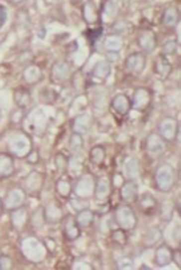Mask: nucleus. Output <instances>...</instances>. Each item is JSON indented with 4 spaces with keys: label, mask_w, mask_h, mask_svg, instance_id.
I'll use <instances>...</instances> for the list:
<instances>
[{
    "label": "nucleus",
    "mask_w": 181,
    "mask_h": 270,
    "mask_svg": "<svg viewBox=\"0 0 181 270\" xmlns=\"http://www.w3.org/2000/svg\"><path fill=\"white\" fill-rule=\"evenodd\" d=\"M116 267H117V269H120V270L131 269V267H133V258H128V256L120 258V260L117 261V264H116Z\"/></svg>",
    "instance_id": "obj_46"
},
{
    "label": "nucleus",
    "mask_w": 181,
    "mask_h": 270,
    "mask_svg": "<svg viewBox=\"0 0 181 270\" xmlns=\"http://www.w3.org/2000/svg\"><path fill=\"white\" fill-rule=\"evenodd\" d=\"M109 74H111V66H109V63L108 61H98L95 66H94V69H92V72H90V82L92 83H98V85H101V83H105L106 80H108V77H109Z\"/></svg>",
    "instance_id": "obj_22"
},
{
    "label": "nucleus",
    "mask_w": 181,
    "mask_h": 270,
    "mask_svg": "<svg viewBox=\"0 0 181 270\" xmlns=\"http://www.w3.org/2000/svg\"><path fill=\"white\" fill-rule=\"evenodd\" d=\"M174 263V250L167 244H161L155 250V266L156 267H166Z\"/></svg>",
    "instance_id": "obj_21"
},
{
    "label": "nucleus",
    "mask_w": 181,
    "mask_h": 270,
    "mask_svg": "<svg viewBox=\"0 0 181 270\" xmlns=\"http://www.w3.org/2000/svg\"><path fill=\"white\" fill-rule=\"evenodd\" d=\"M103 47L108 53H119L123 47V39L119 35H109L103 41Z\"/></svg>",
    "instance_id": "obj_33"
},
{
    "label": "nucleus",
    "mask_w": 181,
    "mask_h": 270,
    "mask_svg": "<svg viewBox=\"0 0 181 270\" xmlns=\"http://www.w3.org/2000/svg\"><path fill=\"white\" fill-rule=\"evenodd\" d=\"M152 97H153V94L149 88H138L131 97V106L134 109L145 111L152 103Z\"/></svg>",
    "instance_id": "obj_13"
},
{
    "label": "nucleus",
    "mask_w": 181,
    "mask_h": 270,
    "mask_svg": "<svg viewBox=\"0 0 181 270\" xmlns=\"http://www.w3.org/2000/svg\"><path fill=\"white\" fill-rule=\"evenodd\" d=\"M145 150L150 158H160L166 152V141L158 133H150L145 141Z\"/></svg>",
    "instance_id": "obj_9"
},
{
    "label": "nucleus",
    "mask_w": 181,
    "mask_h": 270,
    "mask_svg": "<svg viewBox=\"0 0 181 270\" xmlns=\"http://www.w3.org/2000/svg\"><path fill=\"white\" fill-rule=\"evenodd\" d=\"M123 175L127 177V180H136L139 177V163L134 158H130L125 161L123 166Z\"/></svg>",
    "instance_id": "obj_38"
},
{
    "label": "nucleus",
    "mask_w": 181,
    "mask_h": 270,
    "mask_svg": "<svg viewBox=\"0 0 181 270\" xmlns=\"http://www.w3.org/2000/svg\"><path fill=\"white\" fill-rule=\"evenodd\" d=\"M9 219H11V225H13V228L16 231H22L30 223L28 209L25 206H20L17 209L9 211Z\"/></svg>",
    "instance_id": "obj_15"
},
{
    "label": "nucleus",
    "mask_w": 181,
    "mask_h": 270,
    "mask_svg": "<svg viewBox=\"0 0 181 270\" xmlns=\"http://www.w3.org/2000/svg\"><path fill=\"white\" fill-rule=\"evenodd\" d=\"M66 172L67 175H69L71 178H78V177H82L85 174V164L83 161L78 158L77 155H72L69 161H67V167H66Z\"/></svg>",
    "instance_id": "obj_27"
},
{
    "label": "nucleus",
    "mask_w": 181,
    "mask_h": 270,
    "mask_svg": "<svg viewBox=\"0 0 181 270\" xmlns=\"http://www.w3.org/2000/svg\"><path fill=\"white\" fill-rule=\"evenodd\" d=\"M175 201H163V203L158 206V212H160V219L164 222H171L174 217V212H175Z\"/></svg>",
    "instance_id": "obj_35"
},
{
    "label": "nucleus",
    "mask_w": 181,
    "mask_h": 270,
    "mask_svg": "<svg viewBox=\"0 0 181 270\" xmlns=\"http://www.w3.org/2000/svg\"><path fill=\"white\" fill-rule=\"evenodd\" d=\"M117 9H119V0H106L103 3V8H101L100 20H103V22L112 20L117 14Z\"/></svg>",
    "instance_id": "obj_30"
},
{
    "label": "nucleus",
    "mask_w": 181,
    "mask_h": 270,
    "mask_svg": "<svg viewBox=\"0 0 181 270\" xmlns=\"http://www.w3.org/2000/svg\"><path fill=\"white\" fill-rule=\"evenodd\" d=\"M175 141L181 144V122L178 123V128H177V134H175Z\"/></svg>",
    "instance_id": "obj_51"
},
{
    "label": "nucleus",
    "mask_w": 181,
    "mask_h": 270,
    "mask_svg": "<svg viewBox=\"0 0 181 270\" xmlns=\"http://www.w3.org/2000/svg\"><path fill=\"white\" fill-rule=\"evenodd\" d=\"M136 42H138V46L142 52H147L150 53L155 50L156 47V35L155 31L150 30V28H141L138 31V38H136Z\"/></svg>",
    "instance_id": "obj_14"
},
{
    "label": "nucleus",
    "mask_w": 181,
    "mask_h": 270,
    "mask_svg": "<svg viewBox=\"0 0 181 270\" xmlns=\"http://www.w3.org/2000/svg\"><path fill=\"white\" fill-rule=\"evenodd\" d=\"M85 147V139H83V134L80 133H72L71 138H69V150L72 153H80Z\"/></svg>",
    "instance_id": "obj_39"
},
{
    "label": "nucleus",
    "mask_w": 181,
    "mask_h": 270,
    "mask_svg": "<svg viewBox=\"0 0 181 270\" xmlns=\"http://www.w3.org/2000/svg\"><path fill=\"white\" fill-rule=\"evenodd\" d=\"M175 209H178V212H181V195H180V198H177V201H175Z\"/></svg>",
    "instance_id": "obj_52"
},
{
    "label": "nucleus",
    "mask_w": 181,
    "mask_h": 270,
    "mask_svg": "<svg viewBox=\"0 0 181 270\" xmlns=\"http://www.w3.org/2000/svg\"><path fill=\"white\" fill-rule=\"evenodd\" d=\"M25 161L31 166H35V164H39L41 163V155L36 149H31V152L25 156Z\"/></svg>",
    "instance_id": "obj_44"
},
{
    "label": "nucleus",
    "mask_w": 181,
    "mask_h": 270,
    "mask_svg": "<svg viewBox=\"0 0 181 270\" xmlns=\"http://www.w3.org/2000/svg\"><path fill=\"white\" fill-rule=\"evenodd\" d=\"M41 80H42V71H41L39 66L30 64L28 67H25V71H24V82H25L28 86H35V85H38Z\"/></svg>",
    "instance_id": "obj_29"
},
{
    "label": "nucleus",
    "mask_w": 181,
    "mask_h": 270,
    "mask_svg": "<svg viewBox=\"0 0 181 270\" xmlns=\"http://www.w3.org/2000/svg\"><path fill=\"white\" fill-rule=\"evenodd\" d=\"M94 217H95V212L92 209H89V208H85V209H80L77 212V222L78 225H80L82 228H89L90 225L94 223Z\"/></svg>",
    "instance_id": "obj_34"
},
{
    "label": "nucleus",
    "mask_w": 181,
    "mask_h": 270,
    "mask_svg": "<svg viewBox=\"0 0 181 270\" xmlns=\"http://www.w3.org/2000/svg\"><path fill=\"white\" fill-rule=\"evenodd\" d=\"M9 269H13V260L6 255H2L0 256V270H9Z\"/></svg>",
    "instance_id": "obj_47"
},
{
    "label": "nucleus",
    "mask_w": 181,
    "mask_h": 270,
    "mask_svg": "<svg viewBox=\"0 0 181 270\" xmlns=\"http://www.w3.org/2000/svg\"><path fill=\"white\" fill-rule=\"evenodd\" d=\"M9 3H13V5H19V3H22L24 0H8Z\"/></svg>",
    "instance_id": "obj_55"
},
{
    "label": "nucleus",
    "mask_w": 181,
    "mask_h": 270,
    "mask_svg": "<svg viewBox=\"0 0 181 270\" xmlns=\"http://www.w3.org/2000/svg\"><path fill=\"white\" fill-rule=\"evenodd\" d=\"M131 98L125 94H116L111 98V109L116 112L117 116H127L131 111Z\"/></svg>",
    "instance_id": "obj_17"
},
{
    "label": "nucleus",
    "mask_w": 181,
    "mask_h": 270,
    "mask_svg": "<svg viewBox=\"0 0 181 270\" xmlns=\"http://www.w3.org/2000/svg\"><path fill=\"white\" fill-rule=\"evenodd\" d=\"M13 97H14V103H16V106H19V108L28 109V108L33 105L31 92L28 91L27 88H19V89H16Z\"/></svg>",
    "instance_id": "obj_28"
},
{
    "label": "nucleus",
    "mask_w": 181,
    "mask_h": 270,
    "mask_svg": "<svg viewBox=\"0 0 181 270\" xmlns=\"http://www.w3.org/2000/svg\"><path fill=\"white\" fill-rule=\"evenodd\" d=\"M136 180H127L125 183L120 186V198L123 200V203H134L136 198L139 195V189Z\"/></svg>",
    "instance_id": "obj_20"
},
{
    "label": "nucleus",
    "mask_w": 181,
    "mask_h": 270,
    "mask_svg": "<svg viewBox=\"0 0 181 270\" xmlns=\"http://www.w3.org/2000/svg\"><path fill=\"white\" fill-rule=\"evenodd\" d=\"M6 17H8V13H6V8L3 5H0V28L5 25L6 22Z\"/></svg>",
    "instance_id": "obj_48"
},
{
    "label": "nucleus",
    "mask_w": 181,
    "mask_h": 270,
    "mask_svg": "<svg viewBox=\"0 0 181 270\" xmlns=\"http://www.w3.org/2000/svg\"><path fill=\"white\" fill-rule=\"evenodd\" d=\"M161 238H163V233H161V230L160 228H150L149 231H147L145 234H144V238H142V247L144 249H152V247H155L158 242L161 241Z\"/></svg>",
    "instance_id": "obj_32"
},
{
    "label": "nucleus",
    "mask_w": 181,
    "mask_h": 270,
    "mask_svg": "<svg viewBox=\"0 0 181 270\" xmlns=\"http://www.w3.org/2000/svg\"><path fill=\"white\" fill-rule=\"evenodd\" d=\"M181 20V11L177 6H169L164 9L163 17H161V24L167 28H174L178 25V22Z\"/></svg>",
    "instance_id": "obj_25"
},
{
    "label": "nucleus",
    "mask_w": 181,
    "mask_h": 270,
    "mask_svg": "<svg viewBox=\"0 0 181 270\" xmlns=\"http://www.w3.org/2000/svg\"><path fill=\"white\" fill-rule=\"evenodd\" d=\"M177 128H178V122H177L175 117L166 116V117H163L160 122H158V134H160V136L166 142L175 141Z\"/></svg>",
    "instance_id": "obj_7"
},
{
    "label": "nucleus",
    "mask_w": 181,
    "mask_h": 270,
    "mask_svg": "<svg viewBox=\"0 0 181 270\" xmlns=\"http://www.w3.org/2000/svg\"><path fill=\"white\" fill-rule=\"evenodd\" d=\"M82 16L85 19V22L88 25L94 27L95 24H98L100 20V13H98V8L95 5L94 0H86L82 6Z\"/></svg>",
    "instance_id": "obj_19"
},
{
    "label": "nucleus",
    "mask_w": 181,
    "mask_h": 270,
    "mask_svg": "<svg viewBox=\"0 0 181 270\" xmlns=\"http://www.w3.org/2000/svg\"><path fill=\"white\" fill-rule=\"evenodd\" d=\"M6 149L8 153H11L16 158H25V156L31 152V139L27 133L17 131L14 134H11L6 141Z\"/></svg>",
    "instance_id": "obj_2"
},
{
    "label": "nucleus",
    "mask_w": 181,
    "mask_h": 270,
    "mask_svg": "<svg viewBox=\"0 0 181 270\" xmlns=\"http://www.w3.org/2000/svg\"><path fill=\"white\" fill-rule=\"evenodd\" d=\"M44 212H45V220H47V223H61L64 217L63 206L58 201H49V203L44 206Z\"/></svg>",
    "instance_id": "obj_23"
},
{
    "label": "nucleus",
    "mask_w": 181,
    "mask_h": 270,
    "mask_svg": "<svg viewBox=\"0 0 181 270\" xmlns=\"http://www.w3.org/2000/svg\"><path fill=\"white\" fill-rule=\"evenodd\" d=\"M112 190V183L108 177H98L95 180V189H94V200L97 203H106Z\"/></svg>",
    "instance_id": "obj_12"
},
{
    "label": "nucleus",
    "mask_w": 181,
    "mask_h": 270,
    "mask_svg": "<svg viewBox=\"0 0 181 270\" xmlns=\"http://www.w3.org/2000/svg\"><path fill=\"white\" fill-rule=\"evenodd\" d=\"M74 269H90V266L89 264H75Z\"/></svg>",
    "instance_id": "obj_53"
},
{
    "label": "nucleus",
    "mask_w": 181,
    "mask_h": 270,
    "mask_svg": "<svg viewBox=\"0 0 181 270\" xmlns=\"http://www.w3.org/2000/svg\"><path fill=\"white\" fill-rule=\"evenodd\" d=\"M116 175H117V177H114V178H112V181H111V183H112V184H116V186H122V184H123V183H125V181H123V183H122V178H120V174H116Z\"/></svg>",
    "instance_id": "obj_50"
},
{
    "label": "nucleus",
    "mask_w": 181,
    "mask_h": 270,
    "mask_svg": "<svg viewBox=\"0 0 181 270\" xmlns=\"http://www.w3.org/2000/svg\"><path fill=\"white\" fill-rule=\"evenodd\" d=\"M175 50H177V41L172 39V41L166 42L164 46L161 47V55H166V56H167V55H174Z\"/></svg>",
    "instance_id": "obj_45"
},
{
    "label": "nucleus",
    "mask_w": 181,
    "mask_h": 270,
    "mask_svg": "<svg viewBox=\"0 0 181 270\" xmlns=\"http://www.w3.org/2000/svg\"><path fill=\"white\" fill-rule=\"evenodd\" d=\"M30 123H31V128H36V127H41V125H45V122H47V117L44 116V112L42 111H35V112H31L30 116H27Z\"/></svg>",
    "instance_id": "obj_41"
},
{
    "label": "nucleus",
    "mask_w": 181,
    "mask_h": 270,
    "mask_svg": "<svg viewBox=\"0 0 181 270\" xmlns=\"http://www.w3.org/2000/svg\"><path fill=\"white\" fill-rule=\"evenodd\" d=\"M177 183V171L172 164H160L155 171V187L160 192H171Z\"/></svg>",
    "instance_id": "obj_1"
},
{
    "label": "nucleus",
    "mask_w": 181,
    "mask_h": 270,
    "mask_svg": "<svg viewBox=\"0 0 181 270\" xmlns=\"http://www.w3.org/2000/svg\"><path fill=\"white\" fill-rule=\"evenodd\" d=\"M89 160L95 166H101L106 160V149L103 145H94L89 152Z\"/></svg>",
    "instance_id": "obj_36"
},
{
    "label": "nucleus",
    "mask_w": 181,
    "mask_h": 270,
    "mask_svg": "<svg viewBox=\"0 0 181 270\" xmlns=\"http://www.w3.org/2000/svg\"><path fill=\"white\" fill-rule=\"evenodd\" d=\"M153 71L160 78H167L172 74V64L166 58V55L156 56V60L153 63Z\"/></svg>",
    "instance_id": "obj_26"
},
{
    "label": "nucleus",
    "mask_w": 181,
    "mask_h": 270,
    "mask_svg": "<svg viewBox=\"0 0 181 270\" xmlns=\"http://www.w3.org/2000/svg\"><path fill=\"white\" fill-rule=\"evenodd\" d=\"M174 261L181 269V252H174Z\"/></svg>",
    "instance_id": "obj_49"
},
{
    "label": "nucleus",
    "mask_w": 181,
    "mask_h": 270,
    "mask_svg": "<svg viewBox=\"0 0 181 270\" xmlns=\"http://www.w3.org/2000/svg\"><path fill=\"white\" fill-rule=\"evenodd\" d=\"M55 190L61 198H71V195L74 194V184L69 178H60L55 183Z\"/></svg>",
    "instance_id": "obj_31"
},
{
    "label": "nucleus",
    "mask_w": 181,
    "mask_h": 270,
    "mask_svg": "<svg viewBox=\"0 0 181 270\" xmlns=\"http://www.w3.org/2000/svg\"><path fill=\"white\" fill-rule=\"evenodd\" d=\"M44 187V174L33 171L24 178V189L30 195H39Z\"/></svg>",
    "instance_id": "obj_10"
},
{
    "label": "nucleus",
    "mask_w": 181,
    "mask_h": 270,
    "mask_svg": "<svg viewBox=\"0 0 181 270\" xmlns=\"http://www.w3.org/2000/svg\"><path fill=\"white\" fill-rule=\"evenodd\" d=\"M0 119H2V112H0Z\"/></svg>",
    "instance_id": "obj_56"
},
{
    "label": "nucleus",
    "mask_w": 181,
    "mask_h": 270,
    "mask_svg": "<svg viewBox=\"0 0 181 270\" xmlns=\"http://www.w3.org/2000/svg\"><path fill=\"white\" fill-rule=\"evenodd\" d=\"M50 78L55 83H66L72 78V69L67 61H56L50 69Z\"/></svg>",
    "instance_id": "obj_11"
},
{
    "label": "nucleus",
    "mask_w": 181,
    "mask_h": 270,
    "mask_svg": "<svg viewBox=\"0 0 181 270\" xmlns=\"http://www.w3.org/2000/svg\"><path fill=\"white\" fill-rule=\"evenodd\" d=\"M3 211H6V209H5V203H3V200L0 198V216L3 214Z\"/></svg>",
    "instance_id": "obj_54"
},
{
    "label": "nucleus",
    "mask_w": 181,
    "mask_h": 270,
    "mask_svg": "<svg viewBox=\"0 0 181 270\" xmlns=\"http://www.w3.org/2000/svg\"><path fill=\"white\" fill-rule=\"evenodd\" d=\"M147 66V60H145V55L141 53V52H134L131 55L127 56L125 60V64H123V67H125V72L130 74V75H139L144 72Z\"/></svg>",
    "instance_id": "obj_8"
},
{
    "label": "nucleus",
    "mask_w": 181,
    "mask_h": 270,
    "mask_svg": "<svg viewBox=\"0 0 181 270\" xmlns=\"http://www.w3.org/2000/svg\"><path fill=\"white\" fill-rule=\"evenodd\" d=\"M3 203H5L6 211H13L20 206H25V203H27L25 189L24 187H11L3 198Z\"/></svg>",
    "instance_id": "obj_5"
},
{
    "label": "nucleus",
    "mask_w": 181,
    "mask_h": 270,
    "mask_svg": "<svg viewBox=\"0 0 181 270\" xmlns=\"http://www.w3.org/2000/svg\"><path fill=\"white\" fill-rule=\"evenodd\" d=\"M14 171V156L11 153H0V178H9Z\"/></svg>",
    "instance_id": "obj_24"
},
{
    "label": "nucleus",
    "mask_w": 181,
    "mask_h": 270,
    "mask_svg": "<svg viewBox=\"0 0 181 270\" xmlns=\"http://www.w3.org/2000/svg\"><path fill=\"white\" fill-rule=\"evenodd\" d=\"M111 241L117 244V245H127L128 244V231L127 230H123L120 227L114 228L111 231Z\"/></svg>",
    "instance_id": "obj_40"
},
{
    "label": "nucleus",
    "mask_w": 181,
    "mask_h": 270,
    "mask_svg": "<svg viewBox=\"0 0 181 270\" xmlns=\"http://www.w3.org/2000/svg\"><path fill=\"white\" fill-rule=\"evenodd\" d=\"M90 125H92V116L88 114V112H82V114H77V116L71 120L72 133L86 134V133L90 130Z\"/></svg>",
    "instance_id": "obj_18"
},
{
    "label": "nucleus",
    "mask_w": 181,
    "mask_h": 270,
    "mask_svg": "<svg viewBox=\"0 0 181 270\" xmlns=\"http://www.w3.org/2000/svg\"><path fill=\"white\" fill-rule=\"evenodd\" d=\"M45 223H47V220H45L44 206H38L30 214V225H31L33 228H42Z\"/></svg>",
    "instance_id": "obj_37"
},
{
    "label": "nucleus",
    "mask_w": 181,
    "mask_h": 270,
    "mask_svg": "<svg viewBox=\"0 0 181 270\" xmlns=\"http://www.w3.org/2000/svg\"><path fill=\"white\" fill-rule=\"evenodd\" d=\"M94 189H95V180L90 177V175H82L75 180V184H74V194L75 197H80V198H90L94 197Z\"/></svg>",
    "instance_id": "obj_4"
},
{
    "label": "nucleus",
    "mask_w": 181,
    "mask_h": 270,
    "mask_svg": "<svg viewBox=\"0 0 181 270\" xmlns=\"http://www.w3.org/2000/svg\"><path fill=\"white\" fill-rule=\"evenodd\" d=\"M136 203H138L139 211L145 216L153 214V212L158 209V200L150 192H144V194L138 195V198H136Z\"/></svg>",
    "instance_id": "obj_16"
},
{
    "label": "nucleus",
    "mask_w": 181,
    "mask_h": 270,
    "mask_svg": "<svg viewBox=\"0 0 181 270\" xmlns=\"http://www.w3.org/2000/svg\"><path fill=\"white\" fill-rule=\"evenodd\" d=\"M27 119V112L24 108H19L16 106V109H13V112L9 114V122L13 123V125H20L22 122Z\"/></svg>",
    "instance_id": "obj_42"
},
{
    "label": "nucleus",
    "mask_w": 181,
    "mask_h": 270,
    "mask_svg": "<svg viewBox=\"0 0 181 270\" xmlns=\"http://www.w3.org/2000/svg\"><path fill=\"white\" fill-rule=\"evenodd\" d=\"M114 222L117 223V227L127 230L130 233L138 227V216H136L134 209L128 203L119 205L114 209Z\"/></svg>",
    "instance_id": "obj_3"
},
{
    "label": "nucleus",
    "mask_w": 181,
    "mask_h": 270,
    "mask_svg": "<svg viewBox=\"0 0 181 270\" xmlns=\"http://www.w3.org/2000/svg\"><path fill=\"white\" fill-rule=\"evenodd\" d=\"M67 161H69V158H67L64 153H56L55 155V167L58 169V171H66Z\"/></svg>",
    "instance_id": "obj_43"
},
{
    "label": "nucleus",
    "mask_w": 181,
    "mask_h": 270,
    "mask_svg": "<svg viewBox=\"0 0 181 270\" xmlns=\"http://www.w3.org/2000/svg\"><path fill=\"white\" fill-rule=\"evenodd\" d=\"M61 233L66 241L74 242L82 236V227L78 225L74 214H66L61 220Z\"/></svg>",
    "instance_id": "obj_6"
}]
</instances>
